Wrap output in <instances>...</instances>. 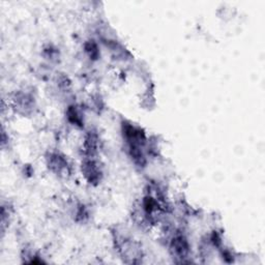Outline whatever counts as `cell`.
Listing matches in <instances>:
<instances>
[{
	"mask_svg": "<svg viewBox=\"0 0 265 265\" xmlns=\"http://www.w3.org/2000/svg\"><path fill=\"white\" fill-rule=\"evenodd\" d=\"M82 173L88 183L96 186L103 178V171L101 166L94 160V157L86 156L82 163Z\"/></svg>",
	"mask_w": 265,
	"mask_h": 265,
	"instance_id": "cell-1",
	"label": "cell"
},
{
	"mask_svg": "<svg viewBox=\"0 0 265 265\" xmlns=\"http://www.w3.org/2000/svg\"><path fill=\"white\" fill-rule=\"evenodd\" d=\"M47 166L50 171L56 175H68L70 173V165L65 156L59 152H51L47 156Z\"/></svg>",
	"mask_w": 265,
	"mask_h": 265,
	"instance_id": "cell-2",
	"label": "cell"
},
{
	"mask_svg": "<svg viewBox=\"0 0 265 265\" xmlns=\"http://www.w3.org/2000/svg\"><path fill=\"white\" fill-rule=\"evenodd\" d=\"M171 250L179 258H187L190 254V244L182 233H177L171 241Z\"/></svg>",
	"mask_w": 265,
	"mask_h": 265,
	"instance_id": "cell-3",
	"label": "cell"
},
{
	"mask_svg": "<svg viewBox=\"0 0 265 265\" xmlns=\"http://www.w3.org/2000/svg\"><path fill=\"white\" fill-rule=\"evenodd\" d=\"M14 103L15 107L23 110L25 112L31 111V109L35 106V97H33L30 93L28 92H18L16 93L14 97Z\"/></svg>",
	"mask_w": 265,
	"mask_h": 265,
	"instance_id": "cell-4",
	"label": "cell"
},
{
	"mask_svg": "<svg viewBox=\"0 0 265 265\" xmlns=\"http://www.w3.org/2000/svg\"><path fill=\"white\" fill-rule=\"evenodd\" d=\"M84 152L86 156L94 157L98 151V136L95 131H89L84 141Z\"/></svg>",
	"mask_w": 265,
	"mask_h": 265,
	"instance_id": "cell-5",
	"label": "cell"
},
{
	"mask_svg": "<svg viewBox=\"0 0 265 265\" xmlns=\"http://www.w3.org/2000/svg\"><path fill=\"white\" fill-rule=\"evenodd\" d=\"M66 118H68L69 122L73 125H76L78 127H82L84 125L83 114L76 105L70 106L68 110H66Z\"/></svg>",
	"mask_w": 265,
	"mask_h": 265,
	"instance_id": "cell-6",
	"label": "cell"
},
{
	"mask_svg": "<svg viewBox=\"0 0 265 265\" xmlns=\"http://www.w3.org/2000/svg\"><path fill=\"white\" fill-rule=\"evenodd\" d=\"M84 49H85V52L90 59L96 60L98 58L99 50H98L97 45L93 41H89L88 43H86L85 46H84Z\"/></svg>",
	"mask_w": 265,
	"mask_h": 265,
	"instance_id": "cell-7",
	"label": "cell"
}]
</instances>
